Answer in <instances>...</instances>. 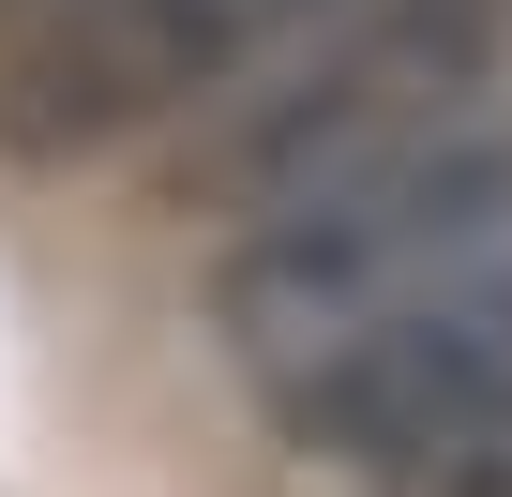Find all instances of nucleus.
<instances>
[{"label": "nucleus", "instance_id": "obj_4", "mask_svg": "<svg viewBox=\"0 0 512 497\" xmlns=\"http://www.w3.org/2000/svg\"><path fill=\"white\" fill-rule=\"evenodd\" d=\"M332 0H61L31 46H0V151L76 166L151 136L196 91H241L272 46H302Z\"/></svg>", "mask_w": 512, "mask_h": 497}, {"label": "nucleus", "instance_id": "obj_5", "mask_svg": "<svg viewBox=\"0 0 512 497\" xmlns=\"http://www.w3.org/2000/svg\"><path fill=\"white\" fill-rule=\"evenodd\" d=\"M46 16H61V0H0V46H31V31H46Z\"/></svg>", "mask_w": 512, "mask_h": 497}, {"label": "nucleus", "instance_id": "obj_3", "mask_svg": "<svg viewBox=\"0 0 512 497\" xmlns=\"http://www.w3.org/2000/svg\"><path fill=\"white\" fill-rule=\"evenodd\" d=\"M272 407L302 452H332L377 497H497L512 482V287L392 317V332L302 362Z\"/></svg>", "mask_w": 512, "mask_h": 497}, {"label": "nucleus", "instance_id": "obj_1", "mask_svg": "<svg viewBox=\"0 0 512 497\" xmlns=\"http://www.w3.org/2000/svg\"><path fill=\"white\" fill-rule=\"evenodd\" d=\"M467 287H512V136H452V151H422L392 181H347L317 211L241 226L211 317L287 392L302 362H332V347H362L392 317H437Z\"/></svg>", "mask_w": 512, "mask_h": 497}, {"label": "nucleus", "instance_id": "obj_2", "mask_svg": "<svg viewBox=\"0 0 512 497\" xmlns=\"http://www.w3.org/2000/svg\"><path fill=\"white\" fill-rule=\"evenodd\" d=\"M497 76H512V0H347L272 91H241V121L196 151V196L226 226L317 211L347 181H392V166L482 136Z\"/></svg>", "mask_w": 512, "mask_h": 497}]
</instances>
